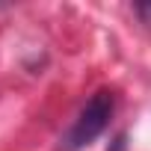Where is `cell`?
<instances>
[{
    "label": "cell",
    "instance_id": "cell-1",
    "mask_svg": "<svg viewBox=\"0 0 151 151\" xmlns=\"http://www.w3.org/2000/svg\"><path fill=\"white\" fill-rule=\"evenodd\" d=\"M113 110H116V98L110 89H98L86 104L83 110L77 113V119L71 122V127L62 133L59 139V151H83L89 148L110 124L113 119Z\"/></svg>",
    "mask_w": 151,
    "mask_h": 151
},
{
    "label": "cell",
    "instance_id": "cell-2",
    "mask_svg": "<svg viewBox=\"0 0 151 151\" xmlns=\"http://www.w3.org/2000/svg\"><path fill=\"white\" fill-rule=\"evenodd\" d=\"M133 15L151 30V0H139V3H133Z\"/></svg>",
    "mask_w": 151,
    "mask_h": 151
}]
</instances>
